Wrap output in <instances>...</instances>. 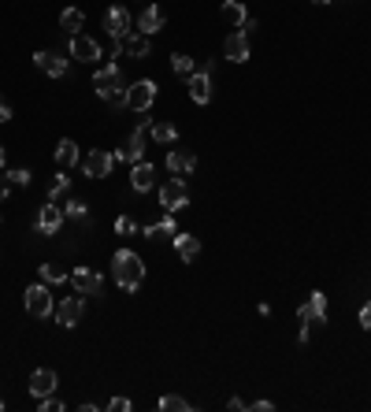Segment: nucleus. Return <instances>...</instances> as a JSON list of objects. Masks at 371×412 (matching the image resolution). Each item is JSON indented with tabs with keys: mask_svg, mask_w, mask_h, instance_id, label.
I'll use <instances>...</instances> for the list:
<instances>
[{
	"mask_svg": "<svg viewBox=\"0 0 371 412\" xmlns=\"http://www.w3.org/2000/svg\"><path fill=\"white\" fill-rule=\"evenodd\" d=\"M112 279L119 283V290H126V294H134V290L141 286V279H145V264H141V256L134 253V249H115Z\"/></svg>",
	"mask_w": 371,
	"mask_h": 412,
	"instance_id": "f257e3e1",
	"label": "nucleus"
},
{
	"mask_svg": "<svg viewBox=\"0 0 371 412\" xmlns=\"http://www.w3.org/2000/svg\"><path fill=\"white\" fill-rule=\"evenodd\" d=\"M93 90L108 104H123L126 101V79H123V71H119L115 63L101 67V71H97V79H93Z\"/></svg>",
	"mask_w": 371,
	"mask_h": 412,
	"instance_id": "f03ea898",
	"label": "nucleus"
},
{
	"mask_svg": "<svg viewBox=\"0 0 371 412\" xmlns=\"http://www.w3.org/2000/svg\"><path fill=\"white\" fill-rule=\"evenodd\" d=\"M145 134H149V119H138V126L130 130L123 149H115V164H141V156H145Z\"/></svg>",
	"mask_w": 371,
	"mask_h": 412,
	"instance_id": "7ed1b4c3",
	"label": "nucleus"
},
{
	"mask_svg": "<svg viewBox=\"0 0 371 412\" xmlns=\"http://www.w3.org/2000/svg\"><path fill=\"white\" fill-rule=\"evenodd\" d=\"M156 90L160 85L152 82V79H141V82H134V85H126V108L130 112H138V115H145L152 104H156Z\"/></svg>",
	"mask_w": 371,
	"mask_h": 412,
	"instance_id": "20e7f679",
	"label": "nucleus"
},
{
	"mask_svg": "<svg viewBox=\"0 0 371 412\" xmlns=\"http://www.w3.org/2000/svg\"><path fill=\"white\" fill-rule=\"evenodd\" d=\"M23 305H26V312H30L34 320H45V316H52V312H56V305H52V294H49V283L26 286Z\"/></svg>",
	"mask_w": 371,
	"mask_h": 412,
	"instance_id": "39448f33",
	"label": "nucleus"
},
{
	"mask_svg": "<svg viewBox=\"0 0 371 412\" xmlns=\"http://www.w3.org/2000/svg\"><path fill=\"white\" fill-rule=\"evenodd\" d=\"M215 71H193L190 79H186V90H190V97H193V104H208L212 101V93H215V79H212Z\"/></svg>",
	"mask_w": 371,
	"mask_h": 412,
	"instance_id": "423d86ee",
	"label": "nucleus"
},
{
	"mask_svg": "<svg viewBox=\"0 0 371 412\" xmlns=\"http://www.w3.org/2000/svg\"><path fill=\"white\" fill-rule=\"evenodd\" d=\"M186 204H190V193H186V182H182V179H171V182H163V186H160V208H167V212L174 215V212H182Z\"/></svg>",
	"mask_w": 371,
	"mask_h": 412,
	"instance_id": "0eeeda50",
	"label": "nucleus"
},
{
	"mask_svg": "<svg viewBox=\"0 0 371 412\" xmlns=\"http://www.w3.org/2000/svg\"><path fill=\"white\" fill-rule=\"evenodd\" d=\"M71 286H74V294L93 297V294L104 290V279H101V271H93V267H74L71 271Z\"/></svg>",
	"mask_w": 371,
	"mask_h": 412,
	"instance_id": "6e6552de",
	"label": "nucleus"
},
{
	"mask_svg": "<svg viewBox=\"0 0 371 412\" xmlns=\"http://www.w3.org/2000/svg\"><path fill=\"white\" fill-rule=\"evenodd\" d=\"M112 167H115V153H104V149H93V153L82 160L85 179H108V175H112Z\"/></svg>",
	"mask_w": 371,
	"mask_h": 412,
	"instance_id": "1a4fd4ad",
	"label": "nucleus"
},
{
	"mask_svg": "<svg viewBox=\"0 0 371 412\" xmlns=\"http://www.w3.org/2000/svg\"><path fill=\"white\" fill-rule=\"evenodd\" d=\"M63 208L56 201H45L41 204V212H38V234H45V238H52V234H60V226H63Z\"/></svg>",
	"mask_w": 371,
	"mask_h": 412,
	"instance_id": "9d476101",
	"label": "nucleus"
},
{
	"mask_svg": "<svg viewBox=\"0 0 371 412\" xmlns=\"http://www.w3.org/2000/svg\"><path fill=\"white\" fill-rule=\"evenodd\" d=\"M134 19H130L126 8H108V15H104V30H108V38L112 41H123L126 34H134Z\"/></svg>",
	"mask_w": 371,
	"mask_h": 412,
	"instance_id": "9b49d317",
	"label": "nucleus"
},
{
	"mask_svg": "<svg viewBox=\"0 0 371 412\" xmlns=\"http://www.w3.org/2000/svg\"><path fill=\"white\" fill-rule=\"evenodd\" d=\"M297 320L304 323V327H312V323H327V294H308V301L297 308Z\"/></svg>",
	"mask_w": 371,
	"mask_h": 412,
	"instance_id": "f8f14e48",
	"label": "nucleus"
},
{
	"mask_svg": "<svg viewBox=\"0 0 371 412\" xmlns=\"http://www.w3.org/2000/svg\"><path fill=\"white\" fill-rule=\"evenodd\" d=\"M71 60H82V63L101 60V45H97L93 38H85V34H74L71 38Z\"/></svg>",
	"mask_w": 371,
	"mask_h": 412,
	"instance_id": "ddd939ff",
	"label": "nucleus"
},
{
	"mask_svg": "<svg viewBox=\"0 0 371 412\" xmlns=\"http://www.w3.org/2000/svg\"><path fill=\"white\" fill-rule=\"evenodd\" d=\"M56 383H60V379H56V372H52V368H38V372L30 375V394L41 401V397H49L52 390H56Z\"/></svg>",
	"mask_w": 371,
	"mask_h": 412,
	"instance_id": "4468645a",
	"label": "nucleus"
},
{
	"mask_svg": "<svg viewBox=\"0 0 371 412\" xmlns=\"http://www.w3.org/2000/svg\"><path fill=\"white\" fill-rule=\"evenodd\" d=\"M79 320H82V294L79 297H63L56 305V323L60 327H74Z\"/></svg>",
	"mask_w": 371,
	"mask_h": 412,
	"instance_id": "2eb2a0df",
	"label": "nucleus"
},
{
	"mask_svg": "<svg viewBox=\"0 0 371 412\" xmlns=\"http://www.w3.org/2000/svg\"><path fill=\"white\" fill-rule=\"evenodd\" d=\"M130 186H134V193H149L152 186H156V167L152 164H134V171H130Z\"/></svg>",
	"mask_w": 371,
	"mask_h": 412,
	"instance_id": "dca6fc26",
	"label": "nucleus"
},
{
	"mask_svg": "<svg viewBox=\"0 0 371 412\" xmlns=\"http://www.w3.org/2000/svg\"><path fill=\"white\" fill-rule=\"evenodd\" d=\"M223 56L231 60V63H245V60H249V38L242 34V30L223 41Z\"/></svg>",
	"mask_w": 371,
	"mask_h": 412,
	"instance_id": "f3484780",
	"label": "nucleus"
},
{
	"mask_svg": "<svg viewBox=\"0 0 371 412\" xmlns=\"http://www.w3.org/2000/svg\"><path fill=\"white\" fill-rule=\"evenodd\" d=\"M34 63L49 74V79H63V74H67V60L56 56V52H34Z\"/></svg>",
	"mask_w": 371,
	"mask_h": 412,
	"instance_id": "a211bd4d",
	"label": "nucleus"
},
{
	"mask_svg": "<svg viewBox=\"0 0 371 412\" xmlns=\"http://www.w3.org/2000/svg\"><path fill=\"white\" fill-rule=\"evenodd\" d=\"M167 167L182 179V175H190V171L197 167V156H193L190 149H171V153H167Z\"/></svg>",
	"mask_w": 371,
	"mask_h": 412,
	"instance_id": "6ab92c4d",
	"label": "nucleus"
},
{
	"mask_svg": "<svg viewBox=\"0 0 371 412\" xmlns=\"http://www.w3.org/2000/svg\"><path fill=\"white\" fill-rule=\"evenodd\" d=\"M163 23H167V19H163V12H160V8H145V12H141L138 15V30H141V34H160V30H163Z\"/></svg>",
	"mask_w": 371,
	"mask_h": 412,
	"instance_id": "aec40b11",
	"label": "nucleus"
},
{
	"mask_svg": "<svg viewBox=\"0 0 371 412\" xmlns=\"http://www.w3.org/2000/svg\"><path fill=\"white\" fill-rule=\"evenodd\" d=\"M171 242H174V249H179V256L182 260H197L201 256V238H193V234H174L171 238Z\"/></svg>",
	"mask_w": 371,
	"mask_h": 412,
	"instance_id": "412c9836",
	"label": "nucleus"
},
{
	"mask_svg": "<svg viewBox=\"0 0 371 412\" xmlns=\"http://www.w3.org/2000/svg\"><path fill=\"white\" fill-rule=\"evenodd\" d=\"M174 234H179V226H174L171 212L163 215L160 223H149V226H145V238H149V242H163V238H174Z\"/></svg>",
	"mask_w": 371,
	"mask_h": 412,
	"instance_id": "4be33fe9",
	"label": "nucleus"
},
{
	"mask_svg": "<svg viewBox=\"0 0 371 412\" xmlns=\"http://www.w3.org/2000/svg\"><path fill=\"white\" fill-rule=\"evenodd\" d=\"M220 19H223V23L226 26H238V30H242V23H245V4H242V0H226V4L220 8Z\"/></svg>",
	"mask_w": 371,
	"mask_h": 412,
	"instance_id": "5701e85b",
	"label": "nucleus"
},
{
	"mask_svg": "<svg viewBox=\"0 0 371 412\" xmlns=\"http://www.w3.org/2000/svg\"><path fill=\"white\" fill-rule=\"evenodd\" d=\"M56 164H60L63 171H71L74 164H79V145H74L71 138H63V142L56 145Z\"/></svg>",
	"mask_w": 371,
	"mask_h": 412,
	"instance_id": "b1692460",
	"label": "nucleus"
},
{
	"mask_svg": "<svg viewBox=\"0 0 371 412\" xmlns=\"http://www.w3.org/2000/svg\"><path fill=\"white\" fill-rule=\"evenodd\" d=\"M60 26H63V30H67V34L74 38V34H79V30L85 26V12H82V8H63V15H60Z\"/></svg>",
	"mask_w": 371,
	"mask_h": 412,
	"instance_id": "393cba45",
	"label": "nucleus"
},
{
	"mask_svg": "<svg viewBox=\"0 0 371 412\" xmlns=\"http://www.w3.org/2000/svg\"><path fill=\"white\" fill-rule=\"evenodd\" d=\"M149 138H152V142L171 145V142H179V126H174V123H152L149 126Z\"/></svg>",
	"mask_w": 371,
	"mask_h": 412,
	"instance_id": "a878e982",
	"label": "nucleus"
},
{
	"mask_svg": "<svg viewBox=\"0 0 371 412\" xmlns=\"http://www.w3.org/2000/svg\"><path fill=\"white\" fill-rule=\"evenodd\" d=\"M41 279H45V283L49 286H56V283H67V267H60V264H45V267H41Z\"/></svg>",
	"mask_w": 371,
	"mask_h": 412,
	"instance_id": "bb28decb",
	"label": "nucleus"
},
{
	"mask_svg": "<svg viewBox=\"0 0 371 412\" xmlns=\"http://www.w3.org/2000/svg\"><path fill=\"white\" fill-rule=\"evenodd\" d=\"M171 71L179 74V79H190V74H193V60L186 56V52H174V56H171Z\"/></svg>",
	"mask_w": 371,
	"mask_h": 412,
	"instance_id": "cd10ccee",
	"label": "nucleus"
},
{
	"mask_svg": "<svg viewBox=\"0 0 371 412\" xmlns=\"http://www.w3.org/2000/svg\"><path fill=\"white\" fill-rule=\"evenodd\" d=\"M71 190V179H67V171H60L56 179L49 182V201H56V197H63V193Z\"/></svg>",
	"mask_w": 371,
	"mask_h": 412,
	"instance_id": "c85d7f7f",
	"label": "nucleus"
},
{
	"mask_svg": "<svg viewBox=\"0 0 371 412\" xmlns=\"http://www.w3.org/2000/svg\"><path fill=\"white\" fill-rule=\"evenodd\" d=\"M190 409V401L179 397V394H167V397H160V412H186Z\"/></svg>",
	"mask_w": 371,
	"mask_h": 412,
	"instance_id": "c756f323",
	"label": "nucleus"
},
{
	"mask_svg": "<svg viewBox=\"0 0 371 412\" xmlns=\"http://www.w3.org/2000/svg\"><path fill=\"white\" fill-rule=\"evenodd\" d=\"M63 215H67V220H85V215H90V204L85 201H67L63 204Z\"/></svg>",
	"mask_w": 371,
	"mask_h": 412,
	"instance_id": "7c9ffc66",
	"label": "nucleus"
},
{
	"mask_svg": "<svg viewBox=\"0 0 371 412\" xmlns=\"http://www.w3.org/2000/svg\"><path fill=\"white\" fill-rule=\"evenodd\" d=\"M8 182H12V186H30V171H26V167L8 171Z\"/></svg>",
	"mask_w": 371,
	"mask_h": 412,
	"instance_id": "2f4dec72",
	"label": "nucleus"
},
{
	"mask_svg": "<svg viewBox=\"0 0 371 412\" xmlns=\"http://www.w3.org/2000/svg\"><path fill=\"white\" fill-rule=\"evenodd\" d=\"M115 231H119V234H134V231H138V223L130 220V215H119V220H115Z\"/></svg>",
	"mask_w": 371,
	"mask_h": 412,
	"instance_id": "473e14b6",
	"label": "nucleus"
},
{
	"mask_svg": "<svg viewBox=\"0 0 371 412\" xmlns=\"http://www.w3.org/2000/svg\"><path fill=\"white\" fill-rule=\"evenodd\" d=\"M108 409H112V412H130V409H134V401H130V397H112V401H108Z\"/></svg>",
	"mask_w": 371,
	"mask_h": 412,
	"instance_id": "72a5a7b5",
	"label": "nucleus"
},
{
	"mask_svg": "<svg viewBox=\"0 0 371 412\" xmlns=\"http://www.w3.org/2000/svg\"><path fill=\"white\" fill-rule=\"evenodd\" d=\"M360 327H364V331H371V301H368L364 308H360Z\"/></svg>",
	"mask_w": 371,
	"mask_h": 412,
	"instance_id": "f704fd0d",
	"label": "nucleus"
},
{
	"mask_svg": "<svg viewBox=\"0 0 371 412\" xmlns=\"http://www.w3.org/2000/svg\"><path fill=\"white\" fill-rule=\"evenodd\" d=\"M249 409H253V412H271V409H275V401H253Z\"/></svg>",
	"mask_w": 371,
	"mask_h": 412,
	"instance_id": "c9c22d12",
	"label": "nucleus"
},
{
	"mask_svg": "<svg viewBox=\"0 0 371 412\" xmlns=\"http://www.w3.org/2000/svg\"><path fill=\"white\" fill-rule=\"evenodd\" d=\"M8 193H12V182H8V175H0V201H8Z\"/></svg>",
	"mask_w": 371,
	"mask_h": 412,
	"instance_id": "e433bc0d",
	"label": "nucleus"
},
{
	"mask_svg": "<svg viewBox=\"0 0 371 412\" xmlns=\"http://www.w3.org/2000/svg\"><path fill=\"white\" fill-rule=\"evenodd\" d=\"M8 119H12V108H8V101L0 97V123H8Z\"/></svg>",
	"mask_w": 371,
	"mask_h": 412,
	"instance_id": "4c0bfd02",
	"label": "nucleus"
},
{
	"mask_svg": "<svg viewBox=\"0 0 371 412\" xmlns=\"http://www.w3.org/2000/svg\"><path fill=\"white\" fill-rule=\"evenodd\" d=\"M226 409H234V412H242V409H249V405H245V401H242V397H231V401H226Z\"/></svg>",
	"mask_w": 371,
	"mask_h": 412,
	"instance_id": "58836bf2",
	"label": "nucleus"
},
{
	"mask_svg": "<svg viewBox=\"0 0 371 412\" xmlns=\"http://www.w3.org/2000/svg\"><path fill=\"white\" fill-rule=\"evenodd\" d=\"M0 167H4V149H0Z\"/></svg>",
	"mask_w": 371,
	"mask_h": 412,
	"instance_id": "ea45409f",
	"label": "nucleus"
},
{
	"mask_svg": "<svg viewBox=\"0 0 371 412\" xmlns=\"http://www.w3.org/2000/svg\"><path fill=\"white\" fill-rule=\"evenodd\" d=\"M315 4H331V0H315Z\"/></svg>",
	"mask_w": 371,
	"mask_h": 412,
	"instance_id": "a19ab883",
	"label": "nucleus"
},
{
	"mask_svg": "<svg viewBox=\"0 0 371 412\" xmlns=\"http://www.w3.org/2000/svg\"><path fill=\"white\" fill-rule=\"evenodd\" d=\"M0 409H4V401H0Z\"/></svg>",
	"mask_w": 371,
	"mask_h": 412,
	"instance_id": "79ce46f5",
	"label": "nucleus"
}]
</instances>
